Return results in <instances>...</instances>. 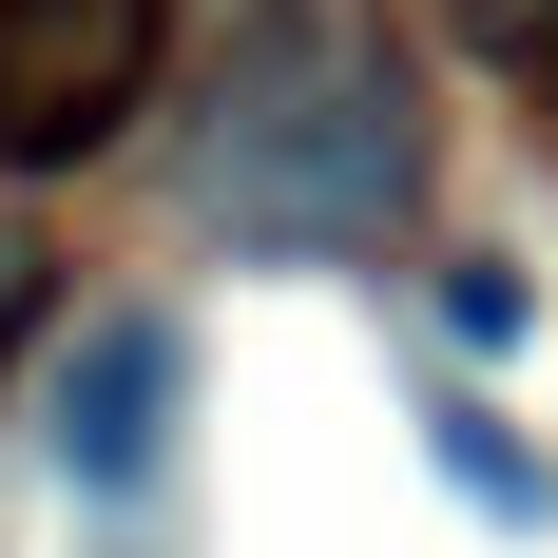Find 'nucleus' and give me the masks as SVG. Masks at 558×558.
Masks as SVG:
<instances>
[{"mask_svg": "<svg viewBox=\"0 0 558 558\" xmlns=\"http://www.w3.org/2000/svg\"><path fill=\"white\" fill-rule=\"evenodd\" d=\"M424 193V116H404V58L347 20V0H289L270 39L231 58L213 135H193V213L251 231V251H366V231Z\"/></svg>", "mask_w": 558, "mask_h": 558, "instance_id": "1", "label": "nucleus"}, {"mask_svg": "<svg viewBox=\"0 0 558 558\" xmlns=\"http://www.w3.org/2000/svg\"><path fill=\"white\" fill-rule=\"evenodd\" d=\"M155 0H0V173H77L155 116Z\"/></svg>", "mask_w": 558, "mask_h": 558, "instance_id": "2", "label": "nucleus"}, {"mask_svg": "<svg viewBox=\"0 0 558 558\" xmlns=\"http://www.w3.org/2000/svg\"><path fill=\"white\" fill-rule=\"evenodd\" d=\"M173 424H193V328H173V308L58 328V366H39V462L77 482V501H135V482L173 462Z\"/></svg>", "mask_w": 558, "mask_h": 558, "instance_id": "3", "label": "nucleus"}, {"mask_svg": "<svg viewBox=\"0 0 558 558\" xmlns=\"http://www.w3.org/2000/svg\"><path fill=\"white\" fill-rule=\"evenodd\" d=\"M424 462H444V482H462V501H482V520H520V539H539V520H558V482H539V462H520L501 444V404H424Z\"/></svg>", "mask_w": 558, "mask_h": 558, "instance_id": "4", "label": "nucleus"}, {"mask_svg": "<svg viewBox=\"0 0 558 558\" xmlns=\"http://www.w3.org/2000/svg\"><path fill=\"white\" fill-rule=\"evenodd\" d=\"M444 328H462V347H520V270H501V251H462V270H444Z\"/></svg>", "mask_w": 558, "mask_h": 558, "instance_id": "5", "label": "nucleus"}, {"mask_svg": "<svg viewBox=\"0 0 558 558\" xmlns=\"http://www.w3.org/2000/svg\"><path fill=\"white\" fill-rule=\"evenodd\" d=\"M462 20H482V39H558V0H462Z\"/></svg>", "mask_w": 558, "mask_h": 558, "instance_id": "6", "label": "nucleus"}]
</instances>
